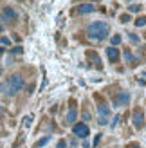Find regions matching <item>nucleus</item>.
<instances>
[{"label":"nucleus","instance_id":"423d86ee","mask_svg":"<svg viewBox=\"0 0 146 148\" xmlns=\"http://www.w3.org/2000/svg\"><path fill=\"white\" fill-rule=\"evenodd\" d=\"M72 132H74V136H78V137L85 139L87 136H89V127H87L85 123H78V125H74V128H72Z\"/></svg>","mask_w":146,"mask_h":148},{"label":"nucleus","instance_id":"b1692460","mask_svg":"<svg viewBox=\"0 0 146 148\" xmlns=\"http://www.w3.org/2000/svg\"><path fill=\"white\" fill-rule=\"evenodd\" d=\"M83 119H85V121H89V119H90V114L87 112V110H83Z\"/></svg>","mask_w":146,"mask_h":148},{"label":"nucleus","instance_id":"f3484780","mask_svg":"<svg viewBox=\"0 0 146 148\" xmlns=\"http://www.w3.org/2000/svg\"><path fill=\"white\" fill-rule=\"evenodd\" d=\"M128 38L132 40L134 43H139V36H137V34H134V33H128Z\"/></svg>","mask_w":146,"mask_h":148},{"label":"nucleus","instance_id":"20e7f679","mask_svg":"<svg viewBox=\"0 0 146 148\" xmlns=\"http://www.w3.org/2000/svg\"><path fill=\"white\" fill-rule=\"evenodd\" d=\"M132 123H134L135 128H143V125H144V112H143V108H135L134 110Z\"/></svg>","mask_w":146,"mask_h":148},{"label":"nucleus","instance_id":"c85d7f7f","mask_svg":"<svg viewBox=\"0 0 146 148\" xmlns=\"http://www.w3.org/2000/svg\"><path fill=\"white\" fill-rule=\"evenodd\" d=\"M2 72H4V69H2V67H0V76H2Z\"/></svg>","mask_w":146,"mask_h":148},{"label":"nucleus","instance_id":"c756f323","mask_svg":"<svg viewBox=\"0 0 146 148\" xmlns=\"http://www.w3.org/2000/svg\"><path fill=\"white\" fill-rule=\"evenodd\" d=\"M2 114H4V110H2V108H0V116H2Z\"/></svg>","mask_w":146,"mask_h":148},{"label":"nucleus","instance_id":"1a4fd4ad","mask_svg":"<svg viewBox=\"0 0 146 148\" xmlns=\"http://www.w3.org/2000/svg\"><path fill=\"white\" fill-rule=\"evenodd\" d=\"M87 58L96 65L98 69H101V60H99V56H98V53H94V51H87Z\"/></svg>","mask_w":146,"mask_h":148},{"label":"nucleus","instance_id":"9d476101","mask_svg":"<svg viewBox=\"0 0 146 148\" xmlns=\"http://www.w3.org/2000/svg\"><path fill=\"white\" fill-rule=\"evenodd\" d=\"M76 117H78L76 108H70V110H69V114H67V117H65V125H74Z\"/></svg>","mask_w":146,"mask_h":148},{"label":"nucleus","instance_id":"9b49d317","mask_svg":"<svg viewBox=\"0 0 146 148\" xmlns=\"http://www.w3.org/2000/svg\"><path fill=\"white\" fill-rule=\"evenodd\" d=\"M98 110H99V117H106L110 114V107H106V105H99Z\"/></svg>","mask_w":146,"mask_h":148},{"label":"nucleus","instance_id":"4be33fe9","mask_svg":"<svg viewBox=\"0 0 146 148\" xmlns=\"http://www.w3.org/2000/svg\"><path fill=\"white\" fill-rule=\"evenodd\" d=\"M0 42H2L4 45H9V38H7V36H2V38H0Z\"/></svg>","mask_w":146,"mask_h":148},{"label":"nucleus","instance_id":"6e6552de","mask_svg":"<svg viewBox=\"0 0 146 148\" xmlns=\"http://www.w3.org/2000/svg\"><path fill=\"white\" fill-rule=\"evenodd\" d=\"M106 56H108V60H110L112 63H114V62H117V60H119V49H115V47H108V49H106Z\"/></svg>","mask_w":146,"mask_h":148},{"label":"nucleus","instance_id":"dca6fc26","mask_svg":"<svg viewBox=\"0 0 146 148\" xmlns=\"http://www.w3.org/2000/svg\"><path fill=\"white\" fill-rule=\"evenodd\" d=\"M119 22H121V24H128V22H130V14H121V16H119Z\"/></svg>","mask_w":146,"mask_h":148},{"label":"nucleus","instance_id":"cd10ccee","mask_svg":"<svg viewBox=\"0 0 146 148\" xmlns=\"http://www.w3.org/2000/svg\"><path fill=\"white\" fill-rule=\"evenodd\" d=\"M4 54V47H0V56H2Z\"/></svg>","mask_w":146,"mask_h":148},{"label":"nucleus","instance_id":"aec40b11","mask_svg":"<svg viewBox=\"0 0 146 148\" xmlns=\"http://www.w3.org/2000/svg\"><path fill=\"white\" fill-rule=\"evenodd\" d=\"M56 148H67V141H65V139H61V141H58Z\"/></svg>","mask_w":146,"mask_h":148},{"label":"nucleus","instance_id":"ddd939ff","mask_svg":"<svg viewBox=\"0 0 146 148\" xmlns=\"http://www.w3.org/2000/svg\"><path fill=\"white\" fill-rule=\"evenodd\" d=\"M128 11H130V13H141V11H143V5L132 4V5H128Z\"/></svg>","mask_w":146,"mask_h":148},{"label":"nucleus","instance_id":"f03ea898","mask_svg":"<svg viewBox=\"0 0 146 148\" xmlns=\"http://www.w3.org/2000/svg\"><path fill=\"white\" fill-rule=\"evenodd\" d=\"M22 88H24V78H22L20 74L9 76V79H7V83H5V92L9 96H14L16 92H20Z\"/></svg>","mask_w":146,"mask_h":148},{"label":"nucleus","instance_id":"a211bd4d","mask_svg":"<svg viewBox=\"0 0 146 148\" xmlns=\"http://www.w3.org/2000/svg\"><path fill=\"white\" fill-rule=\"evenodd\" d=\"M117 43H121V36L119 34H114L112 36V45H117Z\"/></svg>","mask_w":146,"mask_h":148},{"label":"nucleus","instance_id":"5701e85b","mask_svg":"<svg viewBox=\"0 0 146 148\" xmlns=\"http://www.w3.org/2000/svg\"><path fill=\"white\" fill-rule=\"evenodd\" d=\"M126 148H141V146H139V143H130V145H126Z\"/></svg>","mask_w":146,"mask_h":148},{"label":"nucleus","instance_id":"f257e3e1","mask_svg":"<svg viewBox=\"0 0 146 148\" xmlns=\"http://www.w3.org/2000/svg\"><path fill=\"white\" fill-rule=\"evenodd\" d=\"M108 33H110V25L106 22H92V24L87 27V34H89L90 40H96V42H101L105 40Z\"/></svg>","mask_w":146,"mask_h":148},{"label":"nucleus","instance_id":"412c9836","mask_svg":"<svg viewBox=\"0 0 146 148\" xmlns=\"http://www.w3.org/2000/svg\"><path fill=\"white\" fill-rule=\"evenodd\" d=\"M24 121H25V127H31V123H33V117H31V116H27Z\"/></svg>","mask_w":146,"mask_h":148},{"label":"nucleus","instance_id":"bb28decb","mask_svg":"<svg viewBox=\"0 0 146 148\" xmlns=\"http://www.w3.org/2000/svg\"><path fill=\"white\" fill-rule=\"evenodd\" d=\"M5 90V83H0V94H2Z\"/></svg>","mask_w":146,"mask_h":148},{"label":"nucleus","instance_id":"6ab92c4d","mask_svg":"<svg viewBox=\"0 0 146 148\" xmlns=\"http://www.w3.org/2000/svg\"><path fill=\"white\" fill-rule=\"evenodd\" d=\"M11 53H13V54H22V53H24V49H22V47L18 45V47H14V49H11Z\"/></svg>","mask_w":146,"mask_h":148},{"label":"nucleus","instance_id":"7ed1b4c3","mask_svg":"<svg viewBox=\"0 0 146 148\" xmlns=\"http://www.w3.org/2000/svg\"><path fill=\"white\" fill-rule=\"evenodd\" d=\"M0 16H2V20H5V22H14V20H18V13L13 9V7H4L2 9V13H0Z\"/></svg>","mask_w":146,"mask_h":148},{"label":"nucleus","instance_id":"4468645a","mask_svg":"<svg viewBox=\"0 0 146 148\" xmlns=\"http://www.w3.org/2000/svg\"><path fill=\"white\" fill-rule=\"evenodd\" d=\"M125 60H126L128 63H134V62H135V58H134V54L130 53L128 49H125Z\"/></svg>","mask_w":146,"mask_h":148},{"label":"nucleus","instance_id":"2eb2a0df","mask_svg":"<svg viewBox=\"0 0 146 148\" xmlns=\"http://www.w3.org/2000/svg\"><path fill=\"white\" fill-rule=\"evenodd\" d=\"M135 25L137 27H144L146 25V16H137L135 18Z\"/></svg>","mask_w":146,"mask_h":148},{"label":"nucleus","instance_id":"f8f14e48","mask_svg":"<svg viewBox=\"0 0 146 148\" xmlns=\"http://www.w3.org/2000/svg\"><path fill=\"white\" fill-rule=\"evenodd\" d=\"M50 141V136H45V137H42L40 141H36V145H34V148H42L43 145H47Z\"/></svg>","mask_w":146,"mask_h":148},{"label":"nucleus","instance_id":"393cba45","mask_svg":"<svg viewBox=\"0 0 146 148\" xmlns=\"http://www.w3.org/2000/svg\"><path fill=\"white\" fill-rule=\"evenodd\" d=\"M117 121H119V116H115V117H114V121H112V125H110V127L114 128V127H115V125H117Z\"/></svg>","mask_w":146,"mask_h":148},{"label":"nucleus","instance_id":"7c9ffc66","mask_svg":"<svg viewBox=\"0 0 146 148\" xmlns=\"http://www.w3.org/2000/svg\"><path fill=\"white\" fill-rule=\"evenodd\" d=\"M0 31H2V25H0Z\"/></svg>","mask_w":146,"mask_h":148},{"label":"nucleus","instance_id":"a878e982","mask_svg":"<svg viewBox=\"0 0 146 148\" xmlns=\"http://www.w3.org/2000/svg\"><path fill=\"white\" fill-rule=\"evenodd\" d=\"M98 123H99V125H106V117H99Z\"/></svg>","mask_w":146,"mask_h":148},{"label":"nucleus","instance_id":"0eeeda50","mask_svg":"<svg viewBox=\"0 0 146 148\" xmlns=\"http://www.w3.org/2000/svg\"><path fill=\"white\" fill-rule=\"evenodd\" d=\"M94 9H96V5H92V4H79L76 7V13H79V14H89Z\"/></svg>","mask_w":146,"mask_h":148},{"label":"nucleus","instance_id":"39448f33","mask_svg":"<svg viewBox=\"0 0 146 148\" xmlns=\"http://www.w3.org/2000/svg\"><path fill=\"white\" fill-rule=\"evenodd\" d=\"M112 103H114V107H125V105H128V103H130V94L128 92H119L112 99Z\"/></svg>","mask_w":146,"mask_h":148}]
</instances>
